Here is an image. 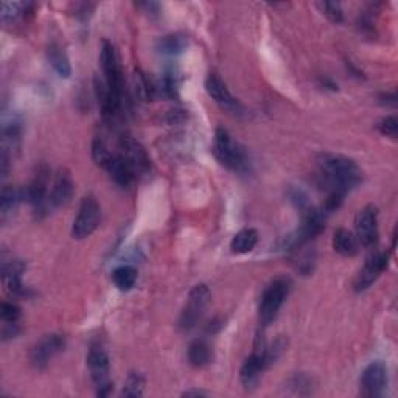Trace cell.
<instances>
[{"label":"cell","instance_id":"cell-1","mask_svg":"<svg viewBox=\"0 0 398 398\" xmlns=\"http://www.w3.org/2000/svg\"><path fill=\"white\" fill-rule=\"evenodd\" d=\"M319 167L328 193L345 195L363 179V172L358 163L341 154H320Z\"/></svg>","mask_w":398,"mask_h":398},{"label":"cell","instance_id":"cell-2","mask_svg":"<svg viewBox=\"0 0 398 398\" xmlns=\"http://www.w3.org/2000/svg\"><path fill=\"white\" fill-rule=\"evenodd\" d=\"M213 153L224 167L233 170V172L243 173L249 168L246 151L233 141L232 136L224 128H218L217 132H215Z\"/></svg>","mask_w":398,"mask_h":398},{"label":"cell","instance_id":"cell-3","mask_svg":"<svg viewBox=\"0 0 398 398\" xmlns=\"http://www.w3.org/2000/svg\"><path fill=\"white\" fill-rule=\"evenodd\" d=\"M289 291H291V282L287 277L275 279L264 289L260 308H258V318H260V324L263 327H268L277 318L282 305L289 296Z\"/></svg>","mask_w":398,"mask_h":398},{"label":"cell","instance_id":"cell-4","mask_svg":"<svg viewBox=\"0 0 398 398\" xmlns=\"http://www.w3.org/2000/svg\"><path fill=\"white\" fill-rule=\"evenodd\" d=\"M101 67H103L105 81L109 86L111 92L116 96L120 101L125 103V80H123V71L122 64H120V58L114 44L109 41H103L101 46Z\"/></svg>","mask_w":398,"mask_h":398},{"label":"cell","instance_id":"cell-5","mask_svg":"<svg viewBox=\"0 0 398 398\" xmlns=\"http://www.w3.org/2000/svg\"><path fill=\"white\" fill-rule=\"evenodd\" d=\"M101 221V207L93 197H86L81 201L80 210L72 226V235L77 239L91 237L97 230Z\"/></svg>","mask_w":398,"mask_h":398},{"label":"cell","instance_id":"cell-6","mask_svg":"<svg viewBox=\"0 0 398 398\" xmlns=\"http://www.w3.org/2000/svg\"><path fill=\"white\" fill-rule=\"evenodd\" d=\"M87 368L91 372V378L97 388V395L106 397L111 394L112 383L109 378V358L101 347H92L87 355Z\"/></svg>","mask_w":398,"mask_h":398},{"label":"cell","instance_id":"cell-7","mask_svg":"<svg viewBox=\"0 0 398 398\" xmlns=\"http://www.w3.org/2000/svg\"><path fill=\"white\" fill-rule=\"evenodd\" d=\"M118 156L137 176L147 174L151 170L150 156L145 148L132 137H123L118 145Z\"/></svg>","mask_w":398,"mask_h":398},{"label":"cell","instance_id":"cell-8","mask_svg":"<svg viewBox=\"0 0 398 398\" xmlns=\"http://www.w3.org/2000/svg\"><path fill=\"white\" fill-rule=\"evenodd\" d=\"M208 300H210V289L207 288V285L201 283V285H197L192 289L190 294H188L187 305L179 319V327L182 330H190L198 324Z\"/></svg>","mask_w":398,"mask_h":398},{"label":"cell","instance_id":"cell-9","mask_svg":"<svg viewBox=\"0 0 398 398\" xmlns=\"http://www.w3.org/2000/svg\"><path fill=\"white\" fill-rule=\"evenodd\" d=\"M66 349V336L60 333L46 334L30 352V361L36 369H44L58 353Z\"/></svg>","mask_w":398,"mask_h":398},{"label":"cell","instance_id":"cell-10","mask_svg":"<svg viewBox=\"0 0 398 398\" xmlns=\"http://www.w3.org/2000/svg\"><path fill=\"white\" fill-rule=\"evenodd\" d=\"M356 238L365 248L375 246L378 239V210L375 206H365L358 212L355 218Z\"/></svg>","mask_w":398,"mask_h":398},{"label":"cell","instance_id":"cell-11","mask_svg":"<svg viewBox=\"0 0 398 398\" xmlns=\"http://www.w3.org/2000/svg\"><path fill=\"white\" fill-rule=\"evenodd\" d=\"M388 386V369L380 361L369 364L361 377V394L364 397H381Z\"/></svg>","mask_w":398,"mask_h":398},{"label":"cell","instance_id":"cell-12","mask_svg":"<svg viewBox=\"0 0 398 398\" xmlns=\"http://www.w3.org/2000/svg\"><path fill=\"white\" fill-rule=\"evenodd\" d=\"M271 365V361L266 353V347L262 345L260 349H257L252 355L246 359L244 364L239 370V378L246 389H252L257 384L258 378H260L262 372L266 370Z\"/></svg>","mask_w":398,"mask_h":398},{"label":"cell","instance_id":"cell-13","mask_svg":"<svg viewBox=\"0 0 398 398\" xmlns=\"http://www.w3.org/2000/svg\"><path fill=\"white\" fill-rule=\"evenodd\" d=\"M386 268H388V254H384V252H377V254L370 255L368 258V262L364 263L363 269L359 271V274L356 275L355 283H353L355 291L356 293L365 291V289H368L372 283L381 275V273Z\"/></svg>","mask_w":398,"mask_h":398},{"label":"cell","instance_id":"cell-14","mask_svg":"<svg viewBox=\"0 0 398 398\" xmlns=\"http://www.w3.org/2000/svg\"><path fill=\"white\" fill-rule=\"evenodd\" d=\"M206 91L217 103L223 107V109L233 112V114H242L243 107L239 105V101L232 96L230 91L227 89V86L223 80H221L217 73H210L206 80Z\"/></svg>","mask_w":398,"mask_h":398},{"label":"cell","instance_id":"cell-15","mask_svg":"<svg viewBox=\"0 0 398 398\" xmlns=\"http://www.w3.org/2000/svg\"><path fill=\"white\" fill-rule=\"evenodd\" d=\"M73 197V179L69 170L61 168L55 176L53 188L50 192V206L61 207L66 206Z\"/></svg>","mask_w":398,"mask_h":398},{"label":"cell","instance_id":"cell-16","mask_svg":"<svg viewBox=\"0 0 398 398\" xmlns=\"http://www.w3.org/2000/svg\"><path fill=\"white\" fill-rule=\"evenodd\" d=\"M24 263L19 260H12L10 263L3 264V283L6 291L12 296H22L24 287H22V273H24Z\"/></svg>","mask_w":398,"mask_h":398},{"label":"cell","instance_id":"cell-17","mask_svg":"<svg viewBox=\"0 0 398 398\" xmlns=\"http://www.w3.org/2000/svg\"><path fill=\"white\" fill-rule=\"evenodd\" d=\"M333 249L343 257H355L359 249V242L350 230L338 229L333 235Z\"/></svg>","mask_w":398,"mask_h":398},{"label":"cell","instance_id":"cell-18","mask_svg":"<svg viewBox=\"0 0 398 398\" xmlns=\"http://www.w3.org/2000/svg\"><path fill=\"white\" fill-rule=\"evenodd\" d=\"M107 173L111 174V178L114 179L116 184L120 187H129L136 179V174L132 173V170L126 165L122 157L118 154L114 156V159L111 161L109 165H107Z\"/></svg>","mask_w":398,"mask_h":398},{"label":"cell","instance_id":"cell-19","mask_svg":"<svg viewBox=\"0 0 398 398\" xmlns=\"http://www.w3.org/2000/svg\"><path fill=\"white\" fill-rule=\"evenodd\" d=\"M187 356H188V361H190V364L195 365V368H206V365L212 363L213 352H212V347L208 345L206 341L197 339V341H193L190 347H188Z\"/></svg>","mask_w":398,"mask_h":398},{"label":"cell","instance_id":"cell-20","mask_svg":"<svg viewBox=\"0 0 398 398\" xmlns=\"http://www.w3.org/2000/svg\"><path fill=\"white\" fill-rule=\"evenodd\" d=\"M257 243H258L257 230L243 229L232 238L230 249H232L233 254H248V252L254 251Z\"/></svg>","mask_w":398,"mask_h":398},{"label":"cell","instance_id":"cell-21","mask_svg":"<svg viewBox=\"0 0 398 398\" xmlns=\"http://www.w3.org/2000/svg\"><path fill=\"white\" fill-rule=\"evenodd\" d=\"M47 58L50 61V64L55 69V72L60 75L62 78H69L72 73V67H71V62H69L67 55L64 53V50H62L60 46H56V44H52V46L48 47L47 50Z\"/></svg>","mask_w":398,"mask_h":398},{"label":"cell","instance_id":"cell-22","mask_svg":"<svg viewBox=\"0 0 398 398\" xmlns=\"http://www.w3.org/2000/svg\"><path fill=\"white\" fill-rule=\"evenodd\" d=\"M112 282L122 291H129L137 282V271L132 266H120L112 273Z\"/></svg>","mask_w":398,"mask_h":398},{"label":"cell","instance_id":"cell-23","mask_svg":"<svg viewBox=\"0 0 398 398\" xmlns=\"http://www.w3.org/2000/svg\"><path fill=\"white\" fill-rule=\"evenodd\" d=\"M187 46V39L182 35H168L163 36L157 44V48L163 55H176L181 53Z\"/></svg>","mask_w":398,"mask_h":398},{"label":"cell","instance_id":"cell-24","mask_svg":"<svg viewBox=\"0 0 398 398\" xmlns=\"http://www.w3.org/2000/svg\"><path fill=\"white\" fill-rule=\"evenodd\" d=\"M114 156L116 154H112L109 148H107V145L105 143L103 138H100V137H96L93 138V143H92V159L93 162L97 163L98 167L101 168H107V165H109L111 161L114 159Z\"/></svg>","mask_w":398,"mask_h":398},{"label":"cell","instance_id":"cell-25","mask_svg":"<svg viewBox=\"0 0 398 398\" xmlns=\"http://www.w3.org/2000/svg\"><path fill=\"white\" fill-rule=\"evenodd\" d=\"M21 199H22L21 190H16L12 186H5L2 188V193H0V212H2L3 217L12 212V208L17 206V202Z\"/></svg>","mask_w":398,"mask_h":398},{"label":"cell","instance_id":"cell-26","mask_svg":"<svg viewBox=\"0 0 398 398\" xmlns=\"http://www.w3.org/2000/svg\"><path fill=\"white\" fill-rule=\"evenodd\" d=\"M134 91L136 96L142 101H151L154 98L156 87L151 84V81L145 77V73L136 71L134 73Z\"/></svg>","mask_w":398,"mask_h":398},{"label":"cell","instance_id":"cell-27","mask_svg":"<svg viewBox=\"0 0 398 398\" xmlns=\"http://www.w3.org/2000/svg\"><path fill=\"white\" fill-rule=\"evenodd\" d=\"M145 380L141 374H131L126 380L122 395L123 397H141L143 394Z\"/></svg>","mask_w":398,"mask_h":398},{"label":"cell","instance_id":"cell-28","mask_svg":"<svg viewBox=\"0 0 398 398\" xmlns=\"http://www.w3.org/2000/svg\"><path fill=\"white\" fill-rule=\"evenodd\" d=\"M319 8L322 10V12L330 19L332 22L334 24H339L343 22L344 15H343V8H341V5L336 2H320L318 3Z\"/></svg>","mask_w":398,"mask_h":398},{"label":"cell","instance_id":"cell-29","mask_svg":"<svg viewBox=\"0 0 398 398\" xmlns=\"http://www.w3.org/2000/svg\"><path fill=\"white\" fill-rule=\"evenodd\" d=\"M0 314H2V319L6 324H16L19 318H21V308L15 305V303L3 302L2 308H0Z\"/></svg>","mask_w":398,"mask_h":398},{"label":"cell","instance_id":"cell-30","mask_svg":"<svg viewBox=\"0 0 398 398\" xmlns=\"http://www.w3.org/2000/svg\"><path fill=\"white\" fill-rule=\"evenodd\" d=\"M378 129L383 136H388V137H397V132H398V120L394 116H389L386 118H383L380 123H378Z\"/></svg>","mask_w":398,"mask_h":398},{"label":"cell","instance_id":"cell-31","mask_svg":"<svg viewBox=\"0 0 398 398\" xmlns=\"http://www.w3.org/2000/svg\"><path fill=\"white\" fill-rule=\"evenodd\" d=\"M22 8H25L24 3H12V2H3L2 3V19L6 21H15V19L21 15Z\"/></svg>","mask_w":398,"mask_h":398},{"label":"cell","instance_id":"cell-32","mask_svg":"<svg viewBox=\"0 0 398 398\" xmlns=\"http://www.w3.org/2000/svg\"><path fill=\"white\" fill-rule=\"evenodd\" d=\"M186 397H192V395H206V392H202V390H187L184 392Z\"/></svg>","mask_w":398,"mask_h":398}]
</instances>
